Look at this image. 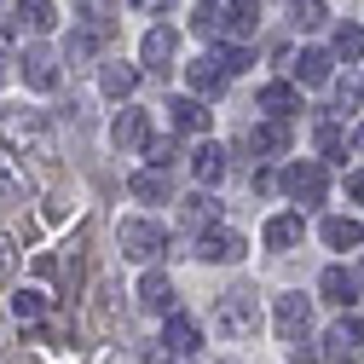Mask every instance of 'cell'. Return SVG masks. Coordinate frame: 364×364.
<instances>
[{
	"label": "cell",
	"mask_w": 364,
	"mask_h": 364,
	"mask_svg": "<svg viewBox=\"0 0 364 364\" xmlns=\"http://www.w3.org/2000/svg\"><path fill=\"white\" fill-rule=\"evenodd\" d=\"M358 295H364V260H358Z\"/></svg>",
	"instance_id": "43"
},
{
	"label": "cell",
	"mask_w": 364,
	"mask_h": 364,
	"mask_svg": "<svg viewBox=\"0 0 364 364\" xmlns=\"http://www.w3.org/2000/svg\"><path fill=\"white\" fill-rule=\"evenodd\" d=\"M0 64H6V58H0ZM0 81H6V70H0Z\"/></svg>",
	"instance_id": "44"
},
{
	"label": "cell",
	"mask_w": 364,
	"mask_h": 364,
	"mask_svg": "<svg viewBox=\"0 0 364 364\" xmlns=\"http://www.w3.org/2000/svg\"><path fill=\"white\" fill-rule=\"evenodd\" d=\"M220 29H225V35H237V41H249V35L260 29V0H225Z\"/></svg>",
	"instance_id": "12"
},
{
	"label": "cell",
	"mask_w": 364,
	"mask_h": 364,
	"mask_svg": "<svg viewBox=\"0 0 364 364\" xmlns=\"http://www.w3.org/2000/svg\"><path fill=\"white\" fill-rule=\"evenodd\" d=\"M186 220H191V225H214V220H220V203H214V197H186Z\"/></svg>",
	"instance_id": "32"
},
{
	"label": "cell",
	"mask_w": 364,
	"mask_h": 364,
	"mask_svg": "<svg viewBox=\"0 0 364 364\" xmlns=\"http://www.w3.org/2000/svg\"><path fill=\"white\" fill-rule=\"evenodd\" d=\"M139 306H145V312H173V284L162 278V272H145V284H139Z\"/></svg>",
	"instance_id": "22"
},
{
	"label": "cell",
	"mask_w": 364,
	"mask_h": 364,
	"mask_svg": "<svg viewBox=\"0 0 364 364\" xmlns=\"http://www.w3.org/2000/svg\"><path fill=\"white\" fill-rule=\"evenodd\" d=\"M127 191L139 197V203H168V168H145V173H133V179H127Z\"/></svg>",
	"instance_id": "21"
},
{
	"label": "cell",
	"mask_w": 364,
	"mask_h": 364,
	"mask_svg": "<svg viewBox=\"0 0 364 364\" xmlns=\"http://www.w3.org/2000/svg\"><path fill=\"white\" fill-rule=\"evenodd\" d=\"M116 318H122V289L105 278L99 284V330H116Z\"/></svg>",
	"instance_id": "28"
},
{
	"label": "cell",
	"mask_w": 364,
	"mask_h": 364,
	"mask_svg": "<svg viewBox=\"0 0 364 364\" xmlns=\"http://www.w3.org/2000/svg\"><path fill=\"white\" fill-rule=\"evenodd\" d=\"M347 197H353V203H364V168H353V173H347Z\"/></svg>",
	"instance_id": "38"
},
{
	"label": "cell",
	"mask_w": 364,
	"mask_h": 364,
	"mask_svg": "<svg viewBox=\"0 0 364 364\" xmlns=\"http://www.w3.org/2000/svg\"><path fill=\"white\" fill-rule=\"evenodd\" d=\"M353 145H358V151H364V127H358V133H353Z\"/></svg>",
	"instance_id": "42"
},
{
	"label": "cell",
	"mask_w": 364,
	"mask_h": 364,
	"mask_svg": "<svg viewBox=\"0 0 364 364\" xmlns=\"http://www.w3.org/2000/svg\"><path fill=\"white\" fill-rule=\"evenodd\" d=\"M173 47H179V35H173L168 23L145 29V41H139V58H145V70H151V75H168V70H173Z\"/></svg>",
	"instance_id": "7"
},
{
	"label": "cell",
	"mask_w": 364,
	"mask_h": 364,
	"mask_svg": "<svg viewBox=\"0 0 364 364\" xmlns=\"http://www.w3.org/2000/svg\"><path fill=\"white\" fill-rule=\"evenodd\" d=\"M18 70H23V81L35 87V93H53V87H58V58H53L47 47H23Z\"/></svg>",
	"instance_id": "9"
},
{
	"label": "cell",
	"mask_w": 364,
	"mask_h": 364,
	"mask_svg": "<svg viewBox=\"0 0 364 364\" xmlns=\"http://www.w3.org/2000/svg\"><path fill=\"white\" fill-rule=\"evenodd\" d=\"M110 139H116V151H139V145H151V116H145V110H122L116 127H110Z\"/></svg>",
	"instance_id": "10"
},
{
	"label": "cell",
	"mask_w": 364,
	"mask_h": 364,
	"mask_svg": "<svg viewBox=\"0 0 364 364\" xmlns=\"http://www.w3.org/2000/svg\"><path fill=\"white\" fill-rule=\"evenodd\" d=\"M336 53H341V58H364V29H358V23H341V29H336Z\"/></svg>",
	"instance_id": "31"
},
{
	"label": "cell",
	"mask_w": 364,
	"mask_h": 364,
	"mask_svg": "<svg viewBox=\"0 0 364 364\" xmlns=\"http://www.w3.org/2000/svg\"><path fill=\"white\" fill-rule=\"evenodd\" d=\"M18 23L35 29V35H47V29L58 23V12H53V0H23V6H18Z\"/></svg>",
	"instance_id": "26"
},
{
	"label": "cell",
	"mask_w": 364,
	"mask_h": 364,
	"mask_svg": "<svg viewBox=\"0 0 364 364\" xmlns=\"http://www.w3.org/2000/svg\"><path fill=\"white\" fill-rule=\"evenodd\" d=\"M12 364H35V358H29V353H12Z\"/></svg>",
	"instance_id": "41"
},
{
	"label": "cell",
	"mask_w": 364,
	"mask_h": 364,
	"mask_svg": "<svg viewBox=\"0 0 364 364\" xmlns=\"http://www.w3.org/2000/svg\"><path fill=\"white\" fill-rule=\"evenodd\" d=\"M214 336H225V341H255L260 336V301H255V289H225L220 295V306H214Z\"/></svg>",
	"instance_id": "2"
},
{
	"label": "cell",
	"mask_w": 364,
	"mask_h": 364,
	"mask_svg": "<svg viewBox=\"0 0 364 364\" xmlns=\"http://www.w3.org/2000/svg\"><path fill=\"white\" fill-rule=\"evenodd\" d=\"M220 18H225V6H220V0H203V6L191 12V29L208 41V35H220Z\"/></svg>",
	"instance_id": "30"
},
{
	"label": "cell",
	"mask_w": 364,
	"mask_h": 364,
	"mask_svg": "<svg viewBox=\"0 0 364 364\" xmlns=\"http://www.w3.org/2000/svg\"><path fill=\"white\" fill-rule=\"evenodd\" d=\"M116 243H122L127 260H151V255L168 249V232H162L156 220H122V225H116Z\"/></svg>",
	"instance_id": "3"
},
{
	"label": "cell",
	"mask_w": 364,
	"mask_h": 364,
	"mask_svg": "<svg viewBox=\"0 0 364 364\" xmlns=\"http://www.w3.org/2000/svg\"><path fill=\"white\" fill-rule=\"evenodd\" d=\"M249 151H255V156H278V151H289V122L272 116L266 127H249Z\"/></svg>",
	"instance_id": "14"
},
{
	"label": "cell",
	"mask_w": 364,
	"mask_h": 364,
	"mask_svg": "<svg viewBox=\"0 0 364 364\" xmlns=\"http://www.w3.org/2000/svg\"><path fill=\"white\" fill-rule=\"evenodd\" d=\"M260 110H272V116H284V122H289V116L301 110V93H295L289 81H272V87H260Z\"/></svg>",
	"instance_id": "20"
},
{
	"label": "cell",
	"mask_w": 364,
	"mask_h": 364,
	"mask_svg": "<svg viewBox=\"0 0 364 364\" xmlns=\"http://www.w3.org/2000/svg\"><path fill=\"white\" fill-rule=\"evenodd\" d=\"M364 353V324H358V318H341V324L324 336V358L330 364H353Z\"/></svg>",
	"instance_id": "8"
},
{
	"label": "cell",
	"mask_w": 364,
	"mask_h": 364,
	"mask_svg": "<svg viewBox=\"0 0 364 364\" xmlns=\"http://www.w3.org/2000/svg\"><path fill=\"white\" fill-rule=\"evenodd\" d=\"M168 122H173L179 133H203V127H208V110H203L197 99H173V105H168Z\"/></svg>",
	"instance_id": "24"
},
{
	"label": "cell",
	"mask_w": 364,
	"mask_h": 364,
	"mask_svg": "<svg viewBox=\"0 0 364 364\" xmlns=\"http://www.w3.org/2000/svg\"><path fill=\"white\" fill-rule=\"evenodd\" d=\"M12 272H18V243H12V237H0V284H6Z\"/></svg>",
	"instance_id": "35"
},
{
	"label": "cell",
	"mask_w": 364,
	"mask_h": 364,
	"mask_svg": "<svg viewBox=\"0 0 364 364\" xmlns=\"http://www.w3.org/2000/svg\"><path fill=\"white\" fill-rule=\"evenodd\" d=\"M324 186H330V179H324V162H289L284 168V191L301 203V208H312V203H324Z\"/></svg>",
	"instance_id": "4"
},
{
	"label": "cell",
	"mask_w": 364,
	"mask_h": 364,
	"mask_svg": "<svg viewBox=\"0 0 364 364\" xmlns=\"http://www.w3.org/2000/svg\"><path fill=\"white\" fill-rule=\"evenodd\" d=\"M336 105H341V110H358V105H364V81H358V75H341V81H336Z\"/></svg>",
	"instance_id": "33"
},
{
	"label": "cell",
	"mask_w": 364,
	"mask_h": 364,
	"mask_svg": "<svg viewBox=\"0 0 364 364\" xmlns=\"http://www.w3.org/2000/svg\"><path fill=\"white\" fill-rule=\"evenodd\" d=\"M214 58L232 70V75H237V70H249V53H243V47H225V53H214Z\"/></svg>",
	"instance_id": "36"
},
{
	"label": "cell",
	"mask_w": 364,
	"mask_h": 364,
	"mask_svg": "<svg viewBox=\"0 0 364 364\" xmlns=\"http://www.w3.org/2000/svg\"><path fill=\"white\" fill-rule=\"evenodd\" d=\"M191 255L208 260V266H237V260H243V237H237V232H225V225H203Z\"/></svg>",
	"instance_id": "5"
},
{
	"label": "cell",
	"mask_w": 364,
	"mask_h": 364,
	"mask_svg": "<svg viewBox=\"0 0 364 364\" xmlns=\"http://www.w3.org/2000/svg\"><path fill=\"white\" fill-rule=\"evenodd\" d=\"M133 6H151V12H173L179 0H133Z\"/></svg>",
	"instance_id": "39"
},
{
	"label": "cell",
	"mask_w": 364,
	"mask_h": 364,
	"mask_svg": "<svg viewBox=\"0 0 364 364\" xmlns=\"http://www.w3.org/2000/svg\"><path fill=\"white\" fill-rule=\"evenodd\" d=\"M225 75H232V70H225L214 53H203L191 70H186V81H191V93H225Z\"/></svg>",
	"instance_id": "13"
},
{
	"label": "cell",
	"mask_w": 364,
	"mask_h": 364,
	"mask_svg": "<svg viewBox=\"0 0 364 364\" xmlns=\"http://www.w3.org/2000/svg\"><path fill=\"white\" fill-rule=\"evenodd\" d=\"M99 87H105L110 99H127L133 87H139V70H133V64H122V58H110V64L99 70Z\"/></svg>",
	"instance_id": "18"
},
{
	"label": "cell",
	"mask_w": 364,
	"mask_h": 364,
	"mask_svg": "<svg viewBox=\"0 0 364 364\" xmlns=\"http://www.w3.org/2000/svg\"><path fill=\"white\" fill-rule=\"evenodd\" d=\"M312 139H318V151H324V156L341 162V127H336V122H318V127H312Z\"/></svg>",
	"instance_id": "34"
},
{
	"label": "cell",
	"mask_w": 364,
	"mask_h": 364,
	"mask_svg": "<svg viewBox=\"0 0 364 364\" xmlns=\"http://www.w3.org/2000/svg\"><path fill=\"white\" fill-rule=\"evenodd\" d=\"M162 341H168L173 353H197V347H203V330H197V318H191V312H168Z\"/></svg>",
	"instance_id": "11"
},
{
	"label": "cell",
	"mask_w": 364,
	"mask_h": 364,
	"mask_svg": "<svg viewBox=\"0 0 364 364\" xmlns=\"http://www.w3.org/2000/svg\"><path fill=\"white\" fill-rule=\"evenodd\" d=\"M318 237H324L330 249H364V225H358V220H341V214H330L324 225H318Z\"/></svg>",
	"instance_id": "17"
},
{
	"label": "cell",
	"mask_w": 364,
	"mask_h": 364,
	"mask_svg": "<svg viewBox=\"0 0 364 364\" xmlns=\"http://www.w3.org/2000/svg\"><path fill=\"white\" fill-rule=\"evenodd\" d=\"M289 70H295V81L318 87V81H330V53H318V47H306V53H301V58H295Z\"/></svg>",
	"instance_id": "25"
},
{
	"label": "cell",
	"mask_w": 364,
	"mask_h": 364,
	"mask_svg": "<svg viewBox=\"0 0 364 364\" xmlns=\"http://www.w3.org/2000/svg\"><path fill=\"white\" fill-rule=\"evenodd\" d=\"M0 145L6 151H29L41 162H53L58 145H53V122L41 110H0Z\"/></svg>",
	"instance_id": "1"
},
{
	"label": "cell",
	"mask_w": 364,
	"mask_h": 364,
	"mask_svg": "<svg viewBox=\"0 0 364 364\" xmlns=\"http://www.w3.org/2000/svg\"><path fill=\"white\" fill-rule=\"evenodd\" d=\"M272 324H278V341H306L312 336V301L306 295H278V312H272Z\"/></svg>",
	"instance_id": "6"
},
{
	"label": "cell",
	"mask_w": 364,
	"mask_h": 364,
	"mask_svg": "<svg viewBox=\"0 0 364 364\" xmlns=\"http://www.w3.org/2000/svg\"><path fill=\"white\" fill-rule=\"evenodd\" d=\"M93 364H127V358H122V353H99Z\"/></svg>",
	"instance_id": "40"
},
{
	"label": "cell",
	"mask_w": 364,
	"mask_h": 364,
	"mask_svg": "<svg viewBox=\"0 0 364 364\" xmlns=\"http://www.w3.org/2000/svg\"><path fill=\"white\" fill-rule=\"evenodd\" d=\"M318 295H324L330 306H353V301H358V278H347L341 266H324V278H318Z\"/></svg>",
	"instance_id": "16"
},
{
	"label": "cell",
	"mask_w": 364,
	"mask_h": 364,
	"mask_svg": "<svg viewBox=\"0 0 364 364\" xmlns=\"http://www.w3.org/2000/svg\"><path fill=\"white\" fill-rule=\"evenodd\" d=\"M301 232H306L301 214H272V220H266V249H295Z\"/></svg>",
	"instance_id": "19"
},
{
	"label": "cell",
	"mask_w": 364,
	"mask_h": 364,
	"mask_svg": "<svg viewBox=\"0 0 364 364\" xmlns=\"http://www.w3.org/2000/svg\"><path fill=\"white\" fill-rule=\"evenodd\" d=\"M191 168H197L203 186H220V179H225V151L220 145H197L191 151Z\"/></svg>",
	"instance_id": "23"
},
{
	"label": "cell",
	"mask_w": 364,
	"mask_h": 364,
	"mask_svg": "<svg viewBox=\"0 0 364 364\" xmlns=\"http://www.w3.org/2000/svg\"><path fill=\"white\" fill-rule=\"evenodd\" d=\"M12 312H18V324H41V318H47V295H41V289H18Z\"/></svg>",
	"instance_id": "27"
},
{
	"label": "cell",
	"mask_w": 364,
	"mask_h": 364,
	"mask_svg": "<svg viewBox=\"0 0 364 364\" xmlns=\"http://www.w3.org/2000/svg\"><path fill=\"white\" fill-rule=\"evenodd\" d=\"M29 191H35V186H29V173L12 162V151H6V145H0V203H23Z\"/></svg>",
	"instance_id": "15"
},
{
	"label": "cell",
	"mask_w": 364,
	"mask_h": 364,
	"mask_svg": "<svg viewBox=\"0 0 364 364\" xmlns=\"http://www.w3.org/2000/svg\"><path fill=\"white\" fill-rule=\"evenodd\" d=\"M173 156H179V151H173V139H156V145H151V168H168Z\"/></svg>",
	"instance_id": "37"
},
{
	"label": "cell",
	"mask_w": 364,
	"mask_h": 364,
	"mask_svg": "<svg viewBox=\"0 0 364 364\" xmlns=\"http://www.w3.org/2000/svg\"><path fill=\"white\" fill-rule=\"evenodd\" d=\"M295 29H324L330 23V6H324V0H295Z\"/></svg>",
	"instance_id": "29"
}]
</instances>
